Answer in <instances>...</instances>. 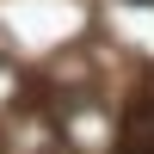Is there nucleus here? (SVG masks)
Masks as SVG:
<instances>
[{
    "mask_svg": "<svg viewBox=\"0 0 154 154\" xmlns=\"http://www.w3.org/2000/svg\"><path fill=\"white\" fill-rule=\"evenodd\" d=\"M117 154H154V74L130 93V111H123V130H117Z\"/></svg>",
    "mask_w": 154,
    "mask_h": 154,
    "instance_id": "nucleus-1",
    "label": "nucleus"
}]
</instances>
